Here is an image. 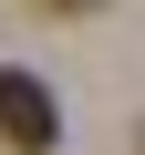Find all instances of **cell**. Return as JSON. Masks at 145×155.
Returning <instances> with one entry per match:
<instances>
[{
    "label": "cell",
    "instance_id": "obj_2",
    "mask_svg": "<svg viewBox=\"0 0 145 155\" xmlns=\"http://www.w3.org/2000/svg\"><path fill=\"white\" fill-rule=\"evenodd\" d=\"M31 11H104V0H31Z\"/></svg>",
    "mask_w": 145,
    "mask_h": 155
},
{
    "label": "cell",
    "instance_id": "obj_1",
    "mask_svg": "<svg viewBox=\"0 0 145 155\" xmlns=\"http://www.w3.org/2000/svg\"><path fill=\"white\" fill-rule=\"evenodd\" d=\"M0 145L11 155H52L62 145V104L42 72H0Z\"/></svg>",
    "mask_w": 145,
    "mask_h": 155
}]
</instances>
